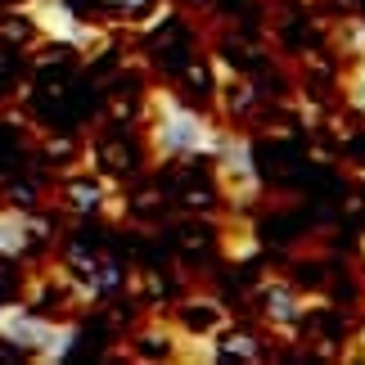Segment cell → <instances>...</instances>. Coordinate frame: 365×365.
Returning <instances> with one entry per match:
<instances>
[{"label":"cell","instance_id":"cell-1","mask_svg":"<svg viewBox=\"0 0 365 365\" xmlns=\"http://www.w3.org/2000/svg\"><path fill=\"white\" fill-rule=\"evenodd\" d=\"M145 140H149V158L153 163H190V158H212L221 122L207 108L180 100L176 91H149L145 108Z\"/></svg>","mask_w":365,"mask_h":365},{"label":"cell","instance_id":"cell-4","mask_svg":"<svg viewBox=\"0 0 365 365\" xmlns=\"http://www.w3.org/2000/svg\"><path fill=\"white\" fill-rule=\"evenodd\" d=\"M257 316L266 320L271 334L298 339L302 325H307V316H312V302H307V293H298L289 279L271 275V279H262V289H257Z\"/></svg>","mask_w":365,"mask_h":365},{"label":"cell","instance_id":"cell-3","mask_svg":"<svg viewBox=\"0 0 365 365\" xmlns=\"http://www.w3.org/2000/svg\"><path fill=\"white\" fill-rule=\"evenodd\" d=\"M212 176L221 199H230L235 207H248L262 199V172H257V153H252V140L240 126H221V140L212 149Z\"/></svg>","mask_w":365,"mask_h":365},{"label":"cell","instance_id":"cell-2","mask_svg":"<svg viewBox=\"0 0 365 365\" xmlns=\"http://www.w3.org/2000/svg\"><path fill=\"white\" fill-rule=\"evenodd\" d=\"M0 343H9V352L27 356V361H63L77 347V325L41 316L36 307L19 302L0 312Z\"/></svg>","mask_w":365,"mask_h":365},{"label":"cell","instance_id":"cell-10","mask_svg":"<svg viewBox=\"0 0 365 365\" xmlns=\"http://www.w3.org/2000/svg\"><path fill=\"white\" fill-rule=\"evenodd\" d=\"M163 0H100L104 14H118V19H149Z\"/></svg>","mask_w":365,"mask_h":365},{"label":"cell","instance_id":"cell-8","mask_svg":"<svg viewBox=\"0 0 365 365\" xmlns=\"http://www.w3.org/2000/svg\"><path fill=\"white\" fill-rule=\"evenodd\" d=\"M339 91H343V104L365 122V54H361V59H347Z\"/></svg>","mask_w":365,"mask_h":365},{"label":"cell","instance_id":"cell-12","mask_svg":"<svg viewBox=\"0 0 365 365\" xmlns=\"http://www.w3.org/2000/svg\"><path fill=\"white\" fill-rule=\"evenodd\" d=\"M5 307H9V302H5V293H0V312H5Z\"/></svg>","mask_w":365,"mask_h":365},{"label":"cell","instance_id":"cell-7","mask_svg":"<svg viewBox=\"0 0 365 365\" xmlns=\"http://www.w3.org/2000/svg\"><path fill=\"white\" fill-rule=\"evenodd\" d=\"M212 347H217V361H235V356L240 361H266V339L248 325H235V320H226V325L217 329Z\"/></svg>","mask_w":365,"mask_h":365},{"label":"cell","instance_id":"cell-6","mask_svg":"<svg viewBox=\"0 0 365 365\" xmlns=\"http://www.w3.org/2000/svg\"><path fill=\"white\" fill-rule=\"evenodd\" d=\"M131 356L135 361H180V329L172 320H149L131 334Z\"/></svg>","mask_w":365,"mask_h":365},{"label":"cell","instance_id":"cell-9","mask_svg":"<svg viewBox=\"0 0 365 365\" xmlns=\"http://www.w3.org/2000/svg\"><path fill=\"white\" fill-rule=\"evenodd\" d=\"M339 59H361L365 54V19L356 14V19H343L339 23Z\"/></svg>","mask_w":365,"mask_h":365},{"label":"cell","instance_id":"cell-11","mask_svg":"<svg viewBox=\"0 0 365 365\" xmlns=\"http://www.w3.org/2000/svg\"><path fill=\"white\" fill-rule=\"evenodd\" d=\"M180 5H185V9H194V14H199V9H212V5H217V0H180Z\"/></svg>","mask_w":365,"mask_h":365},{"label":"cell","instance_id":"cell-5","mask_svg":"<svg viewBox=\"0 0 365 365\" xmlns=\"http://www.w3.org/2000/svg\"><path fill=\"white\" fill-rule=\"evenodd\" d=\"M113 199L118 194H113V185H108V176H100L95 167H86V172H68L63 185H59V203L68 207V212H77V217L108 212V207H118Z\"/></svg>","mask_w":365,"mask_h":365}]
</instances>
